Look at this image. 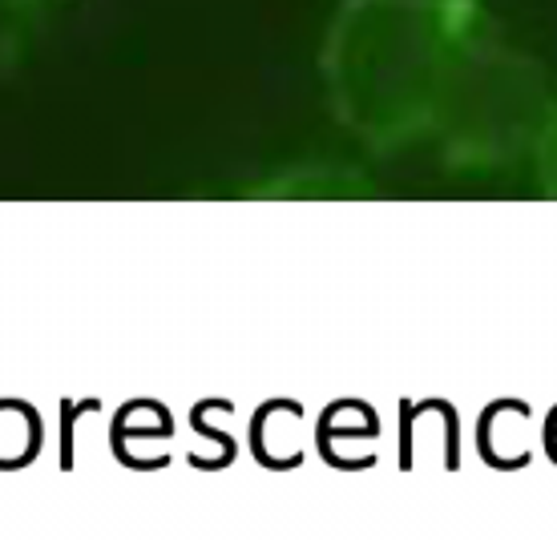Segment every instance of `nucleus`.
Wrapping results in <instances>:
<instances>
[{
  "label": "nucleus",
  "mask_w": 557,
  "mask_h": 540,
  "mask_svg": "<svg viewBox=\"0 0 557 540\" xmlns=\"http://www.w3.org/2000/svg\"><path fill=\"white\" fill-rule=\"evenodd\" d=\"M493 33L485 0H339L320 45L332 122L376 153L429 141L460 65Z\"/></svg>",
  "instance_id": "f257e3e1"
},
{
  "label": "nucleus",
  "mask_w": 557,
  "mask_h": 540,
  "mask_svg": "<svg viewBox=\"0 0 557 540\" xmlns=\"http://www.w3.org/2000/svg\"><path fill=\"white\" fill-rule=\"evenodd\" d=\"M549 110L554 93L537 56L493 33L460 65L429 141L453 169H497L530 158Z\"/></svg>",
  "instance_id": "f03ea898"
},
{
  "label": "nucleus",
  "mask_w": 557,
  "mask_h": 540,
  "mask_svg": "<svg viewBox=\"0 0 557 540\" xmlns=\"http://www.w3.org/2000/svg\"><path fill=\"white\" fill-rule=\"evenodd\" d=\"M530 169H533L537 194L557 202V101H554V110H549V117H545L542 134H537L530 146Z\"/></svg>",
  "instance_id": "7ed1b4c3"
}]
</instances>
